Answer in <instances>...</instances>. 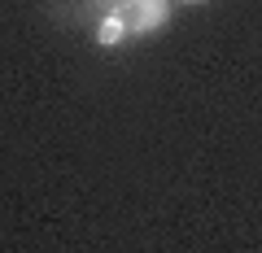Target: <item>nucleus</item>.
Returning a JSON list of instances; mask_svg holds the SVG:
<instances>
[{
    "label": "nucleus",
    "mask_w": 262,
    "mask_h": 253,
    "mask_svg": "<svg viewBox=\"0 0 262 253\" xmlns=\"http://www.w3.org/2000/svg\"><path fill=\"white\" fill-rule=\"evenodd\" d=\"M114 13L122 18L127 31H153L166 22V0H122Z\"/></svg>",
    "instance_id": "f257e3e1"
},
{
    "label": "nucleus",
    "mask_w": 262,
    "mask_h": 253,
    "mask_svg": "<svg viewBox=\"0 0 262 253\" xmlns=\"http://www.w3.org/2000/svg\"><path fill=\"white\" fill-rule=\"evenodd\" d=\"M122 35H127V27H122V18H118V13H110V18L101 22V31H96V39H101L105 48H110V44H118Z\"/></svg>",
    "instance_id": "f03ea898"
},
{
    "label": "nucleus",
    "mask_w": 262,
    "mask_h": 253,
    "mask_svg": "<svg viewBox=\"0 0 262 253\" xmlns=\"http://www.w3.org/2000/svg\"><path fill=\"white\" fill-rule=\"evenodd\" d=\"M184 5H201V0H184Z\"/></svg>",
    "instance_id": "7ed1b4c3"
}]
</instances>
